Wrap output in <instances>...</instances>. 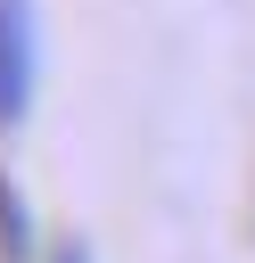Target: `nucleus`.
<instances>
[{"label":"nucleus","mask_w":255,"mask_h":263,"mask_svg":"<svg viewBox=\"0 0 255 263\" xmlns=\"http://www.w3.org/2000/svg\"><path fill=\"white\" fill-rule=\"evenodd\" d=\"M41 82V49H33V0H0V123H25Z\"/></svg>","instance_id":"obj_1"},{"label":"nucleus","mask_w":255,"mask_h":263,"mask_svg":"<svg viewBox=\"0 0 255 263\" xmlns=\"http://www.w3.org/2000/svg\"><path fill=\"white\" fill-rule=\"evenodd\" d=\"M0 255H8V263H25V255H33V230H25L16 189H0Z\"/></svg>","instance_id":"obj_2"},{"label":"nucleus","mask_w":255,"mask_h":263,"mask_svg":"<svg viewBox=\"0 0 255 263\" xmlns=\"http://www.w3.org/2000/svg\"><path fill=\"white\" fill-rule=\"evenodd\" d=\"M58 263H90V255H82V247H58Z\"/></svg>","instance_id":"obj_3"}]
</instances>
